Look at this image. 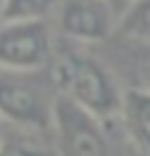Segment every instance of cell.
I'll list each match as a JSON object with an SVG mask.
<instances>
[{"label": "cell", "instance_id": "obj_1", "mask_svg": "<svg viewBox=\"0 0 150 156\" xmlns=\"http://www.w3.org/2000/svg\"><path fill=\"white\" fill-rule=\"evenodd\" d=\"M50 80L61 98L71 101L100 122L121 114L124 93L118 90L113 74L87 53H63L53 64Z\"/></svg>", "mask_w": 150, "mask_h": 156}, {"label": "cell", "instance_id": "obj_2", "mask_svg": "<svg viewBox=\"0 0 150 156\" xmlns=\"http://www.w3.org/2000/svg\"><path fill=\"white\" fill-rule=\"evenodd\" d=\"M58 93L37 74H18L0 69V116L24 132H42L53 124Z\"/></svg>", "mask_w": 150, "mask_h": 156}, {"label": "cell", "instance_id": "obj_3", "mask_svg": "<svg viewBox=\"0 0 150 156\" xmlns=\"http://www.w3.org/2000/svg\"><path fill=\"white\" fill-rule=\"evenodd\" d=\"M53 138L58 156H111L108 135L98 116L61 98L53 108Z\"/></svg>", "mask_w": 150, "mask_h": 156}, {"label": "cell", "instance_id": "obj_4", "mask_svg": "<svg viewBox=\"0 0 150 156\" xmlns=\"http://www.w3.org/2000/svg\"><path fill=\"white\" fill-rule=\"evenodd\" d=\"M53 37L45 21H0V69L37 74L50 61Z\"/></svg>", "mask_w": 150, "mask_h": 156}, {"label": "cell", "instance_id": "obj_5", "mask_svg": "<svg viewBox=\"0 0 150 156\" xmlns=\"http://www.w3.org/2000/svg\"><path fill=\"white\" fill-rule=\"evenodd\" d=\"M58 27L68 40L95 45L105 42L116 29V11L108 0H61Z\"/></svg>", "mask_w": 150, "mask_h": 156}, {"label": "cell", "instance_id": "obj_6", "mask_svg": "<svg viewBox=\"0 0 150 156\" xmlns=\"http://www.w3.org/2000/svg\"><path fill=\"white\" fill-rule=\"evenodd\" d=\"M118 119L124 124V132L132 140V146L140 154L150 156V90H142V87L126 90Z\"/></svg>", "mask_w": 150, "mask_h": 156}, {"label": "cell", "instance_id": "obj_7", "mask_svg": "<svg viewBox=\"0 0 150 156\" xmlns=\"http://www.w3.org/2000/svg\"><path fill=\"white\" fill-rule=\"evenodd\" d=\"M118 32L126 40L150 45V0H132L118 19Z\"/></svg>", "mask_w": 150, "mask_h": 156}, {"label": "cell", "instance_id": "obj_8", "mask_svg": "<svg viewBox=\"0 0 150 156\" xmlns=\"http://www.w3.org/2000/svg\"><path fill=\"white\" fill-rule=\"evenodd\" d=\"M0 156H58V154L45 140H40V132L18 130V132H5Z\"/></svg>", "mask_w": 150, "mask_h": 156}, {"label": "cell", "instance_id": "obj_9", "mask_svg": "<svg viewBox=\"0 0 150 156\" xmlns=\"http://www.w3.org/2000/svg\"><path fill=\"white\" fill-rule=\"evenodd\" d=\"M55 11V0H8L0 21H45Z\"/></svg>", "mask_w": 150, "mask_h": 156}, {"label": "cell", "instance_id": "obj_10", "mask_svg": "<svg viewBox=\"0 0 150 156\" xmlns=\"http://www.w3.org/2000/svg\"><path fill=\"white\" fill-rule=\"evenodd\" d=\"M5 132H8V130L3 127V116H0V146H3V140H5Z\"/></svg>", "mask_w": 150, "mask_h": 156}, {"label": "cell", "instance_id": "obj_11", "mask_svg": "<svg viewBox=\"0 0 150 156\" xmlns=\"http://www.w3.org/2000/svg\"><path fill=\"white\" fill-rule=\"evenodd\" d=\"M5 3H8V0H0V19H3V11H5Z\"/></svg>", "mask_w": 150, "mask_h": 156}, {"label": "cell", "instance_id": "obj_12", "mask_svg": "<svg viewBox=\"0 0 150 156\" xmlns=\"http://www.w3.org/2000/svg\"><path fill=\"white\" fill-rule=\"evenodd\" d=\"M148 72H150V56H148Z\"/></svg>", "mask_w": 150, "mask_h": 156}, {"label": "cell", "instance_id": "obj_13", "mask_svg": "<svg viewBox=\"0 0 150 156\" xmlns=\"http://www.w3.org/2000/svg\"><path fill=\"white\" fill-rule=\"evenodd\" d=\"M108 3H113V0H108Z\"/></svg>", "mask_w": 150, "mask_h": 156}]
</instances>
